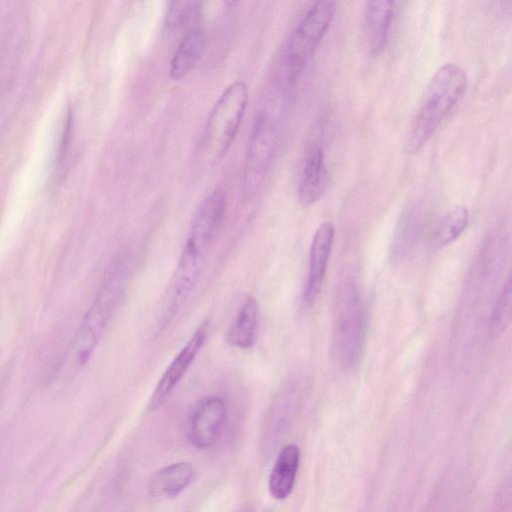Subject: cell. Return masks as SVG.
<instances>
[{"instance_id":"11","label":"cell","mask_w":512,"mask_h":512,"mask_svg":"<svg viewBox=\"0 0 512 512\" xmlns=\"http://www.w3.org/2000/svg\"><path fill=\"white\" fill-rule=\"evenodd\" d=\"M335 227L329 220L323 221L316 229L309 251L307 280L304 300L311 305L320 294L331 253Z\"/></svg>"},{"instance_id":"19","label":"cell","mask_w":512,"mask_h":512,"mask_svg":"<svg viewBox=\"0 0 512 512\" xmlns=\"http://www.w3.org/2000/svg\"><path fill=\"white\" fill-rule=\"evenodd\" d=\"M200 10V2H170L166 12L165 25L170 30L185 27L199 16Z\"/></svg>"},{"instance_id":"15","label":"cell","mask_w":512,"mask_h":512,"mask_svg":"<svg viewBox=\"0 0 512 512\" xmlns=\"http://www.w3.org/2000/svg\"><path fill=\"white\" fill-rule=\"evenodd\" d=\"M258 322V303L254 297L248 296L226 332V342L238 349L252 348L257 339Z\"/></svg>"},{"instance_id":"5","label":"cell","mask_w":512,"mask_h":512,"mask_svg":"<svg viewBox=\"0 0 512 512\" xmlns=\"http://www.w3.org/2000/svg\"><path fill=\"white\" fill-rule=\"evenodd\" d=\"M212 240L188 231L175 270L166 288L157 319L159 331L165 329L187 301L202 270Z\"/></svg>"},{"instance_id":"10","label":"cell","mask_w":512,"mask_h":512,"mask_svg":"<svg viewBox=\"0 0 512 512\" xmlns=\"http://www.w3.org/2000/svg\"><path fill=\"white\" fill-rule=\"evenodd\" d=\"M329 180V172L325 159L324 148L313 143L305 152L298 183L297 198L304 206H311L324 195Z\"/></svg>"},{"instance_id":"1","label":"cell","mask_w":512,"mask_h":512,"mask_svg":"<svg viewBox=\"0 0 512 512\" xmlns=\"http://www.w3.org/2000/svg\"><path fill=\"white\" fill-rule=\"evenodd\" d=\"M467 85V75L458 64L445 63L434 73L409 126L405 141L407 153H417L427 144L461 100Z\"/></svg>"},{"instance_id":"3","label":"cell","mask_w":512,"mask_h":512,"mask_svg":"<svg viewBox=\"0 0 512 512\" xmlns=\"http://www.w3.org/2000/svg\"><path fill=\"white\" fill-rule=\"evenodd\" d=\"M123 276L120 269L115 270L96 295L69 346L68 368L81 369L89 361L122 300Z\"/></svg>"},{"instance_id":"20","label":"cell","mask_w":512,"mask_h":512,"mask_svg":"<svg viewBox=\"0 0 512 512\" xmlns=\"http://www.w3.org/2000/svg\"><path fill=\"white\" fill-rule=\"evenodd\" d=\"M512 288L511 277H507L505 284L496 300L491 315V329L494 334L502 333L509 325L511 318Z\"/></svg>"},{"instance_id":"14","label":"cell","mask_w":512,"mask_h":512,"mask_svg":"<svg viewBox=\"0 0 512 512\" xmlns=\"http://www.w3.org/2000/svg\"><path fill=\"white\" fill-rule=\"evenodd\" d=\"M300 462V449L288 444L279 452L268 480V490L277 500L286 499L292 492Z\"/></svg>"},{"instance_id":"12","label":"cell","mask_w":512,"mask_h":512,"mask_svg":"<svg viewBox=\"0 0 512 512\" xmlns=\"http://www.w3.org/2000/svg\"><path fill=\"white\" fill-rule=\"evenodd\" d=\"M393 19V3L369 1L363 13V35L371 55L380 54L386 47Z\"/></svg>"},{"instance_id":"4","label":"cell","mask_w":512,"mask_h":512,"mask_svg":"<svg viewBox=\"0 0 512 512\" xmlns=\"http://www.w3.org/2000/svg\"><path fill=\"white\" fill-rule=\"evenodd\" d=\"M335 12V2L316 1L296 24L284 54V70L288 84L297 81L310 62L329 29Z\"/></svg>"},{"instance_id":"13","label":"cell","mask_w":512,"mask_h":512,"mask_svg":"<svg viewBox=\"0 0 512 512\" xmlns=\"http://www.w3.org/2000/svg\"><path fill=\"white\" fill-rule=\"evenodd\" d=\"M195 469L189 462L166 465L151 476L148 491L155 498H173L181 494L193 481Z\"/></svg>"},{"instance_id":"17","label":"cell","mask_w":512,"mask_h":512,"mask_svg":"<svg viewBox=\"0 0 512 512\" xmlns=\"http://www.w3.org/2000/svg\"><path fill=\"white\" fill-rule=\"evenodd\" d=\"M469 212L464 206H455L447 211L434 226L429 236V247L438 250L454 242L466 229Z\"/></svg>"},{"instance_id":"2","label":"cell","mask_w":512,"mask_h":512,"mask_svg":"<svg viewBox=\"0 0 512 512\" xmlns=\"http://www.w3.org/2000/svg\"><path fill=\"white\" fill-rule=\"evenodd\" d=\"M366 333V314L355 274L345 270L334 292L332 351L344 369H353L360 361Z\"/></svg>"},{"instance_id":"16","label":"cell","mask_w":512,"mask_h":512,"mask_svg":"<svg viewBox=\"0 0 512 512\" xmlns=\"http://www.w3.org/2000/svg\"><path fill=\"white\" fill-rule=\"evenodd\" d=\"M204 51V35L200 28H193L181 40L169 67L170 78H185L197 65Z\"/></svg>"},{"instance_id":"9","label":"cell","mask_w":512,"mask_h":512,"mask_svg":"<svg viewBox=\"0 0 512 512\" xmlns=\"http://www.w3.org/2000/svg\"><path fill=\"white\" fill-rule=\"evenodd\" d=\"M227 415L223 399L211 396L200 400L191 415L189 439L197 448L212 446L224 426Z\"/></svg>"},{"instance_id":"6","label":"cell","mask_w":512,"mask_h":512,"mask_svg":"<svg viewBox=\"0 0 512 512\" xmlns=\"http://www.w3.org/2000/svg\"><path fill=\"white\" fill-rule=\"evenodd\" d=\"M249 99L246 83L230 84L214 104L204 132V145L211 159L221 160L232 145Z\"/></svg>"},{"instance_id":"8","label":"cell","mask_w":512,"mask_h":512,"mask_svg":"<svg viewBox=\"0 0 512 512\" xmlns=\"http://www.w3.org/2000/svg\"><path fill=\"white\" fill-rule=\"evenodd\" d=\"M209 326V320H203L163 372L151 394L148 403L150 411L159 409L166 402L169 395L186 374L207 339Z\"/></svg>"},{"instance_id":"7","label":"cell","mask_w":512,"mask_h":512,"mask_svg":"<svg viewBox=\"0 0 512 512\" xmlns=\"http://www.w3.org/2000/svg\"><path fill=\"white\" fill-rule=\"evenodd\" d=\"M276 135L270 119L259 115L251 130L244 166L243 183L247 190H253L262 183L272 161Z\"/></svg>"},{"instance_id":"18","label":"cell","mask_w":512,"mask_h":512,"mask_svg":"<svg viewBox=\"0 0 512 512\" xmlns=\"http://www.w3.org/2000/svg\"><path fill=\"white\" fill-rule=\"evenodd\" d=\"M420 232V220L415 211L407 213L399 223L395 233L391 253L394 258L406 257L413 249Z\"/></svg>"}]
</instances>
